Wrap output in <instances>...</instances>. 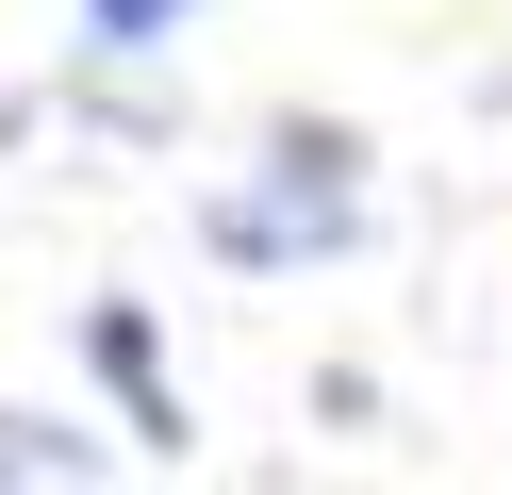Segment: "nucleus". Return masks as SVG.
I'll return each instance as SVG.
<instances>
[{"label": "nucleus", "mask_w": 512, "mask_h": 495, "mask_svg": "<svg viewBox=\"0 0 512 495\" xmlns=\"http://www.w3.org/2000/svg\"><path fill=\"white\" fill-rule=\"evenodd\" d=\"M182 17L199 0H67V50L83 66H149V50H182Z\"/></svg>", "instance_id": "nucleus-3"}, {"label": "nucleus", "mask_w": 512, "mask_h": 495, "mask_svg": "<svg viewBox=\"0 0 512 495\" xmlns=\"http://www.w3.org/2000/svg\"><path fill=\"white\" fill-rule=\"evenodd\" d=\"M83 380L116 396V429H133L149 462H199V413H182V380H166V314H149V297H83Z\"/></svg>", "instance_id": "nucleus-1"}, {"label": "nucleus", "mask_w": 512, "mask_h": 495, "mask_svg": "<svg viewBox=\"0 0 512 495\" xmlns=\"http://www.w3.org/2000/svg\"><path fill=\"white\" fill-rule=\"evenodd\" d=\"M17 479H100V429H67V413H17L0 396V495Z\"/></svg>", "instance_id": "nucleus-4"}, {"label": "nucleus", "mask_w": 512, "mask_h": 495, "mask_svg": "<svg viewBox=\"0 0 512 495\" xmlns=\"http://www.w3.org/2000/svg\"><path fill=\"white\" fill-rule=\"evenodd\" d=\"M199 231H215L232 264H347V248H364V198H314V182L265 165V182H215Z\"/></svg>", "instance_id": "nucleus-2"}]
</instances>
